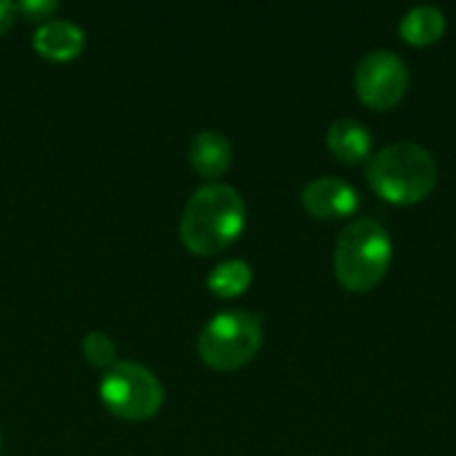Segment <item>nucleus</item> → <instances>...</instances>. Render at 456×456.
<instances>
[{"label": "nucleus", "mask_w": 456, "mask_h": 456, "mask_svg": "<svg viewBox=\"0 0 456 456\" xmlns=\"http://www.w3.org/2000/svg\"><path fill=\"white\" fill-rule=\"evenodd\" d=\"M246 227V200L243 195L222 182L203 184L195 190L182 211L179 235L187 251L198 256H211L224 251Z\"/></svg>", "instance_id": "f257e3e1"}, {"label": "nucleus", "mask_w": 456, "mask_h": 456, "mask_svg": "<svg viewBox=\"0 0 456 456\" xmlns=\"http://www.w3.org/2000/svg\"><path fill=\"white\" fill-rule=\"evenodd\" d=\"M366 179L393 203H417L438 184V160L425 144L395 142L371 155Z\"/></svg>", "instance_id": "f03ea898"}, {"label": "nucleus", "mask_w": 456, "mask_h": 456, "mask_svg": "<svg viewBox=\"0 0 456 456\" xmlns=\"http://www.w3.org/2000/svg\"><path fill=\"white\" fill-rule=\"evenodd\" d=\"M393 262V238L379 219H353L337 238L334 273L350 291L374 289Z\"/></svg>", "instance_id": "7ed1b4c3"}, {"label": "nucleus", "mask_w": 456, "mask_h": 456, "mask_svg": "<svg viewBox=\"0 0 456 456\" xmlns=\"http://www.w3.org/2000/svg\"><path fill=\"white\" fill-rule=\"evenodd\" d=\"M262 334L259 315L248 310H224L203 326L198 337V355L216 371L243 369L259 353Z\"/></svg>", "instance_id": "20e7f679"}, {"label": "nucleus", "mask_w": 456, "mask_h": 456, "mask_svg": "<svg viewBox=\"0 0 456 456\" xmlns=\"http://www.w3.org/2000/svg\"><path fill=\"white\" fill-rule=\"evenodd\" d=\"M99 398L115 417L128 422H144L160 411L166 390L160 379L142 363L118 361L102 374Z\"/></svg>", "instance_id": "39448f33"}, {"label": "nucleus", "mask_w": 456, "mask_h": 456, "mask_svg": "<svg viewBox=\"0 0 456 456\" xmlns=\"http://www.w3.org/2000/svg\"><path fill=\"white\" fill-rule=\"evenodd\" d=\"M409 77L411 75L401 53L390 48H374L363 53L355 67V91L369 107L390 110L409 91Z\"/></svg>", "instance_id": "423d86ee"}, {"label": "nucleus", "mask_w": 456, "mask_h": 456, "mask_svg": "<svg viewBox=\"0 0 456 456\" xmlns=\"http://www.w3.org/2000/svg\"><path fill=\"white\" fill-rule=\"evenodd\" d=\"M302 206L307 214L318 219H337L350 216L361 206L358 190L339 176H318L302 187Z\"/></svg>", "instance_id": "0eeeda50"}, {"label": "nucleus", "mask_w": 456, "mask_h": 456, "mask_svg": "<svg viewBox=\"0 0 456 456\" xmlns=\"http://www.w3.org/2000/svg\"><path fill=\"white\" fill-rule=\"evenodd\" d=\"M32 45L48 61H72L86 48V32L69 19H48L37 24Z\"/></svg>", "instance_id": "6e6552de"}, {"label": "nucleus", "mask_w": 456, "mask_h": 456, "mask_svg": "<svg viewBox=\"0 0 456 456\" xmlns=\"http://www.w3.org/2000/svg\"><path fill=\"white\" fill-rule=\"evenodd\" d=\"M187 158L195 174H200L203 179H216L232 163V144L222 131L206 128L192 136Z\"/></svg>", "instance_id": "1a4fd4ad"}, {"label": "nucleus", "mask_w": 456, "mask_h": 456, "mask_svg": "<svg viewBox=\"0 0 456 456\" xmlns=\"http://www.w3.org/2000/svg\"><path fill=\"white\" fill-rule=\"evenodd\" d=\"M326 144L342 163H361L371 155L374 136L366 123L355 118H337L326 131Z\"/></svg>", "instance_id": "9d476101"}, {"label": "nucleus", "mask_w": 456, "mask_h": 456, "mask_svg": "<svg viewBox=\"0 0 456 456\" xmlns=\"http://www.w3.org/2000/svg\"><path fill=\"white\" fill-rule=\"evenodd\" d=\"M444 29H446V13L433 3L409 8L398 21L401 37L411 45H430L444 35Z\"/></svg>", "instance_id": "9b49d317"}, {"label": "nucleus", "mask_w": 456, "mask_h": 456, "mask_svg": "<svg viewBox=\"0 0 456 456\" xmlns=\"http://www.w3.org/2000/svg\"><path fill=\"white\" fill-rule=\"evenodd\" d=\"M251 278H254V270L248 262L224 259L208 273L206 283H208V291L216 294L219 299H232V297H240L251 286Z\"/></svg>", "instance_id": "f8f14e48"}, {"label": "nucleus", "mask_w": 456, "mask_h": 456, "mask_svg": "<svg viewBox=\"0 0 456 456\" xmlns=\"http://www.w3.org/2000/svg\"><path fill=\"white\" fill-rule=\"evenodd\" d=\"M83 355L88 358V363H94L96 369H110V366H115L118 363V347H115V342H112V337L110 334H104V331H88L86 337H83Z\"/></svg>", "instance_id": "ddd939ff"}, {"label": "nucleus", "mask_w": 456, "mask_h": 456, "mask_svg": "<svg viewBox=\"0 0 456 456\" xmlns=\"http://www.w3.org/2000/svg\"><path fill=\"white\" fill-rule=\"evenodd\" d=\"M59 11V3L53 0H21L16 3V16H24L27 21H48Z\"/></svg>", "instance_id": "4468645a"}, {"label": "nucleus", "mask_w": 456, "mask_h": 456, "mask_svg": "<svg viewBox=\"0 0 456 456\" xmlns=\"http://www.w3.org/2000/svg\"><path fill=\"white\" fill-rule=\"evenodd\" d=\"M16 21V3L0 0V35H5Z\"/></svg>", "instance_id": "2eb2a0df"}, {"label": "nucleus", "mask_w": 456, "mask_h": 456, "mask_svg": "<svg viewBox=\"0 0 456 456\" xmlns=\"http://www.w3.org/2000/svg\"><path fill=\"white\" fill-rule=\"evenodd\" d=\"M0 444H3V441H0Z\"/></svg>", "instance_id": "dca6fc26"}]
</instances>
